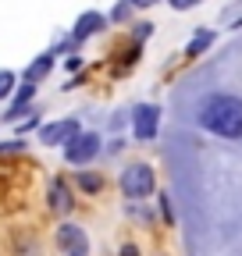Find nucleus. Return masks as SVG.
<instances>
[{
	"instance_id": "3",
	"label": "nucleus",
	"mask_w": 242,
	"mask_h": 256,
	"mask_svg": "<svg viewBox=\"0 0 242 256\" xmlns=\"http://www.w3.org/2000/svg\"><path fill=\"white\" fill-rule=\"evenodd\" d=\"M57 246L64 256H89V238L78 224H60L57 228Z\"/></svg>"
},
{
	"instance_id": "16",
	"label": "nucleus",
	"mask_w": 242,
	"mask_h": 256,
	"mask_svg": "<svg viewBox=\"0 0 242 256\" xmlns=\"http://www.w3.org/2000/svg\"><path fill=\"white\" fill-rule=\"evenodd\" d=\"M132 8H150V4H157V0H128Z\"/></svg>"
},
{
	"instance_id": "14",
	"label": "nucleus",
	"mask_w": 242,
	"mask_h": 256,
	"mask_svg": "<svg viewBox=\"0 0 242 256\" xmlns=\"http://www.w3.org/2000/svg\"><path fill=\"white\" fill-rule=\"evenodd\" d=\"M192 4H196V0H171L174 11H186V8H192Z\"/></svg>"
},
{
	"instance_id": "12",
	"label": "nucleus",
	"mask_w": 242,
	"mask_h": 256,
	"mask_svg": "<svg viewBox=\"0 0 242 256\" xmlns=\"http://www.w3.org/2000/svg\"><path fill=\"white\" fill-rule=\"evenodd\" d=\"M78 188L82 192H100L104 188V178L100 174H78Z\"/></svg>"
},
{
	"instance_id": "6",
	"label": "nucleus",
	"mask_w": 242,
	"mask_h": 256,
	"mask_svg": "<svg viewBox=\"0 0 242 256\" xmlns=\"http://www.w3.org/2000/svg\"><path fill=\"white\" fill-rule=\"evenodd\" d=\"M78 136V121L75 118H68V121H54V124H46L43 132H40V139L46 142V146H60V142H72Z\"/></svg>"
},
{
	"instance_id": "5",
	"label": "nucleus",
	"mask_w": 242,
	"mask_h": 256,
	"mask_svg": "<svg viewBox=\"0 0 242 256\" xmlns=\"http://www.w3.org/2000/svg\"><path fill=\"white\" fill-rule=\"evenodd\" d=\"M121 185H125L128 196H150V192H154V171H150L146 164H136V168L125 171Z\"/></svg>"
},
{
	"instance_id": "13",
	"label": "nucleus",
	"mask_w": 242,
	"mask_h": 256,
	"mask_svg": "<svg viewBox=\"0 0 242 256\" xmlns=\"http://www.w3.org/2000/svg\"><path fill=\"white\" fill-rule=\"evenodd\" d=\"M11 89H14V72H0V100L11 96Z\"/></svg>"
},
{
	"instance_id": "15",
	"label": "nucleus",
	"mask_w": 242,
	"mask_h": 256,
	"mask_svg": "<svg viewBox=\"0 0 242 256\" xmlns=\"http://www.w3.org/2000/svg\"><path fill=\"white\" fill-rule=\"evenodd\" d=\"M25 142H8V146H0V153H18Z\"/></svg>"
},
{
	"instance_id": "8",
	"label": "nucleus",
	"mask_w": 242,
	"mask_h": 256,
	"mask_svg": "<svg viewBox=\"0 0 242 256\" xmlns=\"http://www.w3.org/2000/svg\"><path fill=\"white\" fill-rule=\"evenodd\" d=\"M96 28H104V14H100V11H86V14L75 22V32H72V36H75V40H86V36H93Z\"/></svg>"
},
{
	"instance_id": "9",
	"label": "nucleus",
	"mask_w": 242,
	"mask_h": 256,
	"mask_svg": "<svg viewBox=\"0 0 242 256\" xmlns=\"http://www.w3.org/2000/svg\"><path fill=\"white\" fill-rule=\"evenodd\" d=\"M32 92H36V86H32V82H25V86L18 89V96H14V107L8 110V118H18V114L25 110V104L32 100Z\"/></svg>"
},
{
	"instance_id": "10",
	"label": "nucleus",
	"mask_w": 242,
	"mask_h": 256,
	"mask_svg": "<svg viewBox=\"0 0 242 256\" xmlns=\"http://www.w3.org/2000/svg\"><path fill=\"white\" fill-rule=\"evenodd\" d=\"M50 68H54V54H43V57H40V60L32 64V68L25 72V82H36V78H43V75H46Z\"/></svg>"
},
{
	"instance_id": "17",
	"label": "nucleus",
	"mask_w": 242,
	"mask_h": 256,
	"mask_svg": "<svg viewBox=\"0 0 242 256\" xmlns=\"http://www.w3.org/2000/svg\"><path fill=\"white\" fill-rule=\"evenodd\" d=\"M121 256H139V249H136V246H125V249H121Z\"/></svg>"
},
{
	"instance_id": "4",
	"label": "nucleus",
	"mask_w": 242,
	"mask_h": 256,
	"mask_svg": "<svg viewBox=\"0 0 242 256\" xmlns=\"http://www.w3.org/2000/svg\"><path fill=\"white\" fill-rule=\"evenodd\" d=\"M157 121H160V110L154 104H139L132 110V132H136V139L150 142V139L157 136Z\"/></svg>"
},
{
	"instance_id": "7",
	"label": "nucleus",
	"mask_w": 242,
	"mask_h": 256,
	"mask_svg": "<svg viewBox=\"0 0 242 256\" xmlns=\"http://www.w3.org/2000/svg\"><path fill=\"white\" fill-rule=\"evenodd\" d=\"M72 206H75V200H72L68 185H64V182L57 178V182L50 185V210H57V214H68Z\"/></svg>"
},
{
	"instance_id": "11",
	"label": "nucleus",
	"mask_w": 242,
	"mask_h": 256,
	"mask_svg": "<svg viewBox=\"0 0 242 256\" xmlns=\"http://www.w3.org/2000/svg\"><path fill=\"white\" fill-rule=\"evenodd\" d=\"M210 43H214V32H210V28H203V32H200V36H196V40L189 43V57H196V54H203V50H206Z\"/></svg>"
},
{
	"instance_id": "2",
	"label": "nucleus",
	"mask_w": 242,
	"mask_h": 256,
	"mask_svg": "<svg viewBox=\"0 0 242 256\" xmlns=\"http://www.w3.org/2000/svg\"><path fill=\"white\" fill-rule=\"evenodd\" d=\"M96 153H100V136H93V132H78L72 142H64L68 164H89Z\"/></svg>"
},
{
	"instance_id": "1",
	"label": "nucleus",
	"mask_w": 242,
	"mask_h": 256,
	"mask_svg": "<svg viewBox=\"0 0 242 256\" xmlns=\"http://www.w3.org/2000/svg\"><path fill=\"white\" fill-rule=\"evenodd\" d=\"M200 124L221 139H242V100L228 92H214L200 104Z\"/></svg>"
}]
</instances>
